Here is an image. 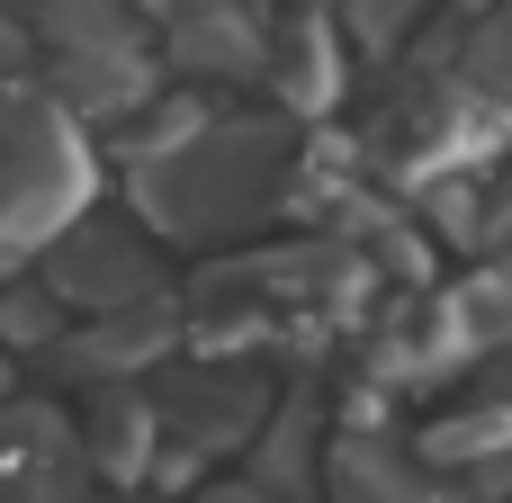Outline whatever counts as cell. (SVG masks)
I'll list each match as a JSON object with an SVG mask.
<instances>
[{
    "mask_svg": "<svg viewBox=\"0 0 512 503\" xmlns=\"http://www.w3.org/2000/svg\"><path fill=\"white\" fill-rule=\"evenodd\" d=\"M306 171V135L297 117H198L189 135H171L162 153L126 162L135 180V216L171 243H225L243 225H261Z\"/></svg>",
    "mask_w": 512,
    "mask_h": 503,
    "instance_id": "1",
    "label": "cell"
},
{
    "mask_svg": "<svg viewBox=\"0 0 512 503\" xmlns=\"http://www.w3.org/2000/svg\"><path fill=\"white\" fill-rule=\"evenodd\" d=\"M90 207V144L63 99L0 90V252L54 243Z\"/></svg>",
    "mask_w": 512,
    "mask_h": 503,
    "instance_id": "2",
    "label": "cell"
},
{
    "mask_svg": "<svg viewBox=\"0 0 512 503\" xmlns=\"http://www.w3.org/2000/svg\"><path fill=\"white\" fill-rule=\"evenodd\" d=\"M360 153L369 171L405 180V189H432L441 171H468L486 153V99L450 72V63H414L387 81V99L369 108L360 126Z\"/></svg>",
    "mask_w": 512,
    "mask_h": 503,
    "instance_id": "3",
    "label": "cell"
},
{
    "mask_svg": "<svg viewBox=\"0 0 512 503\" xmlns=\"http://www.w3.org/2000/svg\"><path fill=\"white\" fill-rule=\"evenodd\" d=\"M27 9H36V36L54 45L63 108L117 117V108H135L153 90V54H144L135 0H27Z\"/></svg>",
    "mask_w": 512,
    "mask_h": 503,
    "instance_id": "4",
    "label": "cell"
},
{
    "mask_svg": "<svg viewBox=\"0 0 512 503\" xmlns=\"http://www.w3.org/2000/svg\"><path fill=\"white\" fill-rule=\"evenodd\" d=\"M45 288L81 315H108V306H135V297H162V243L126 216H72L54 243H45Z\"/></svg>",
    "mask_w": 512,
    "mask_h": 503,
    "instance_id": "5",
    "label": "cell"
},
{
    "mask_svg": "<svg viewBox=\"0 0 512 503\" xmlns=\"http://www.w3.org/2000/svg\"><path fill=\"white\" fill-rule=\"evenodd\" d=\"M153 414L162 432L189 450V459H225V450H252L261 423H270V378L261 369H234V360H180L162 387H153Z\"/></svg>",
    "mask_w": 512,
    "mask_h": 503,
    "instance_id": "6",
    "label": "cell"
},
{
    "mask_svg": "<svg viewBox=\"0 0 512 503\" xmlns=\"http://www.w3.org/2000/svg\"><path fill=\"white\" fill-rule=\"evenodd\" d=\"M81 432L45 396H0V503H90Z\"/></svg>",
    "mask_w": 512,
    "mask_h": 503,
    "instance_id": "7",
    "label": "cell"
},
{
    "mask_svg": "<svg viewBox=\"0 0 512 503\" xmlns=\"http://www.w3.org/2000/svg\"><path fill=\"white\" fill-rule=\"evenodd\" d=\"M180 333H189V306H180V297H135V306L90 315L81 342H54V360H63L72 378L99 387V378H135V369H153Z\"/></svg>",
    "mask_w": 512,
    "mask_h": 503,
    "instance_id": "8",
    "label": "cell"
},
{
    "mask_svg": "<svg viewBox=\"0 0 512 503\" xmlns=\"http://www.w3.org/2000/svg\"><path fill=\"white\" fill-rule=\"evenodd\" d=\"M324 495L333 503H477L459 477H441L423 450L405 459L396 441H369V432H342L324 450Z\"/></svg>",
    "mask_w": 512,
    "mask_h": 503,
    "instance_id": "9",
    "label": "cell"
},
{
    "mask_svg": "<svg viewBox=\"0 0 512 503\" xmlns=\"http://www.w3.org/2000/svg\"><path fill=\"white\" fill-rule=\"evenodd\" d=\"M261 81L279 90V117H315L333 90H342V63H333V27L315 9H288L279 27H261Z\"/></svg>",
    "mask_w": 512,
    "mask_h": 503,
    "instance_id": "10",
    "label": "cell"
},
{
    "mask_svg": "<svg viewBox=\"0 0 512 503\" xmlns=\"http://www.w3.org/2000/svg\"><path fill=\"white\" fill-rule=\"evenodd\" d=\"M153 450H162L153 396H144L135 378H99V387H90V414H81V459H90L99 477L135 486V477L153 468Z\"/></svg>",
    "mask_w": 512,
    "mask_h": 503,
    "instance_id": "11",
    "label": "cell"
},
{
    "mask_svg": "<svg viewBox=\"0 0 512 503\" xmlns=\"http://www.w3.org/2000/svg\"><path fill=\"white\" fill-rule=\"evenodd\" d=\"M423 459L441 468V477H477V486H495V468L512 459V387L504 396H468V405H450L432 432H423Z\"/></svg>",
    "mask_w": 512,
    "mask_h": 503,
    "instance_id": "12",
    "label": "cell"
},
{
    "mask_svg": "<svg viewBox=\"0 0 512 503\" xmlns=\"http://www.w3.org/2000/svg\"><path fill=\"white\" fill-rule=\"evenodd\" d=\"M423 207H432V225L450 234V252H504L512 243V171H441L432 189H423Z\"/></svg>",
    "mask_w": 512,
    "mask_h": 503,
    "instance_id": "13",
    "label": "cell"
},
{
    "mask_svg": "<svg viewBox=\"0 0 512 503\" xmlns=\"http://www.w3.org/2000/svg\"><path fill=\"white\" fill-rule=\"evenodd\" d=\"M180 72H234V81H261V18H243V0L234 9H207V18H189V27H171V45H162Z\"/></svg>",
    "mask_w": 512,
    "mask_h": 503,
    "instance_id": "14",
    "label": "cell"
},
{
    "mask_svg": "<svg viewBox=\"0 0 512 503\" xmlns=\"http://www.w3.org/2000/svg\"><path fill=\"white\" fill-rule=\"evenodd\" d=\"M450 72H459V81H468L486 108H512V9H486V18L459 36Z\"/></svg>",
    "mask_w": 512,
    "mask_h": 503,
    "instance_id": "15",
    "label": "cell"
},
{
    "mask_svg": "<svg viewBox=\"0 0 512 503\" xmlns=\"http://www.w3.org/2000/svg\"><path fill=\"white\" fill-rule=\"evenodd\" d=\"M72 333V306L36 279V288H0V342L9 351H54Z\"/></svg>",
    "mask_w": 512,
    "mask_h": 503,
    "instance_id": "16",
    "label": "cell"
},
{
    "mask_svg": "<svg viewBox=\"0 0 512 503\" xmlns=\"http://www.w3.org/2000/svg\"><path fill=\"white\" fill-rule=\"evenodd\" d=\"M423 9H432V0H342V18H351L369 45H396V36H405Z\"/></svg>",
    "mask_w": 512,
    "mask_h": 503,
    "instance_id": "17",
    "label": "cell"
},
{
    "mask_svg": "<svg viewBox=\"0 0 512 503\" xmlns=\"http://www.w3.org/2000/svg\"><path fill=\"white\" fill-rule=\"evenodd\" d=\"M135 9H153L162 27H189V18H207V9H234V0H135Z\"/></svg>",
    "mask_w": 512,
    "mask_h": 503,
    "instance_id": "18",
    "label": "cell"
},
{
    "mask_svg": "<svg viewBox=\"0 0 512 503\" xmlns=\"http://www.w3.org/2000/svg\"><path fill=\"white\" fill-rule=\"evenodd\" d=\"M198 503H270V495H261L252 477H234V486H207V495H198Z\"/></svg>",
    "mask_w": 512,
    "mask_h": 503,
    "instance_id": "19",
    "label": "cell"
}]
</instances>
